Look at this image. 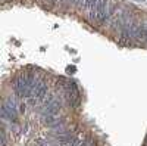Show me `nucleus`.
Wrapping results in <instances>:
<instances>
[{
    "label": "nucleus",
    "mask_w": 147,
    "mask_h": 146,
    "mask_svg": "<svg viewBox=\"0 0 147 146\" xmlns=\"http://www.w3.org/2000/svg\"><path fill=\"white\" fill-rule=\"evenodd\" d=\"M46 94H47V83L44 80H40L32 92V97L35 101H43L46 97Z\"/></svg>",
    "instance_id": "nucleus-1"
},
{
    "label": "nucleus",
    "mask_w": 147,
    "mask_h": 146,
    "mask_svg": "<svg viewBox=\"0 0 147 146\" xmlns=\"http://www.w3.org/2000/svg\"><path fill=\"white\" fill-rule=\"evenodd\" d=\"M7 145V137H6V131L2 130V146H6Z\"/></svg>",
    "instance_id": "nucleus-2"
}]
</instances>
